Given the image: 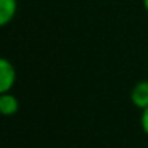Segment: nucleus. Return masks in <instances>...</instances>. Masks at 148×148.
<instances>
[{
    "mask_svg": "<svg viewBox=\"0 0 148 148\" xmlns=\"http://www.w3.org/2000/svg\"><path fill=\"white\" fill-rule=\"evenodd\" d=\"M16 83V69L7 58L0 59V92H10Z\"/></svg>",
    "mask_w": 148,
    "mask_h": 148,
    "instance_id": "nucleus-1",
    "label": "nucleus"
},
{
    "mask_svg": "<svg viewBox=\"0 0 148 148\" xmlns=\"http://www.w3.org/2000/svg\"><path fill=\"white\" fill-rule=\"evenodd\" d=\"M131 100L138 110L148 107V80H142L132 86L131 89Z\"/></svg>",
    "mask_w": 148,
    "mask_h": 148,
    "instance_id": "nucleus-2",
    "label": "nucleus"
},
{
    "mask_svg": "<svg viewBox=\"0 0 148 148\" xmlns=\"http://www.w3.org/2000/svg\"><path fill=\"white\" fill-rule=\"evenodd\" d=\"M0 112L3 116H13L19 110V100L11 92H0Z\"/></svg>",
    "mask_w": 148,
    "mask_h": 148,
    "instance_id": "nucleus-3",
    "label": "nucleus"
},
{
    "mask_svg": "<svg viewBox=\"0 0 148 148\" xmlns=\"http://www.w3.org/2000/svg\"><path fill=\"white\" fill-rule=\"evenodd\" d=\"M18 11V0H0V26H7L14 19Z\"/></svg>",
    "mask_w": 148,
    "mask_h": 148,
    "instance_id": "nucleus-4",
    "label": "nucleus"
},
{
    "mask_svg": "<svg viewBox=\"0 0 148 148\" xmlns=\"http://www.w3.org/2000/svg\"><path fill=\"white\" fill-rule=\"evenodd\" d=\"M140 126L143 129V132L148 135V107L142 110V115H140Z\"/></svg>",
    "mask_w": 148,
    "mask_h": 148,
    "instance_id": "nucleus-5",
    "label": "nucleus"
},
{
    "mask_svg": "<svg viewBox=\"0 0 148 148\" xmlns=\"http://www.w3.org/2000/svg\"><path fill=\"white\" fill-rule=\"evenodd\" d=\"M143 2V7H145V11L148 13V0H142Z\"/></svg>",
    "mask_w": 148,
    "mask_h": 148,
    "instance_id": "nucleus-6",
    "label": "nucleus"
}]
</instances>
